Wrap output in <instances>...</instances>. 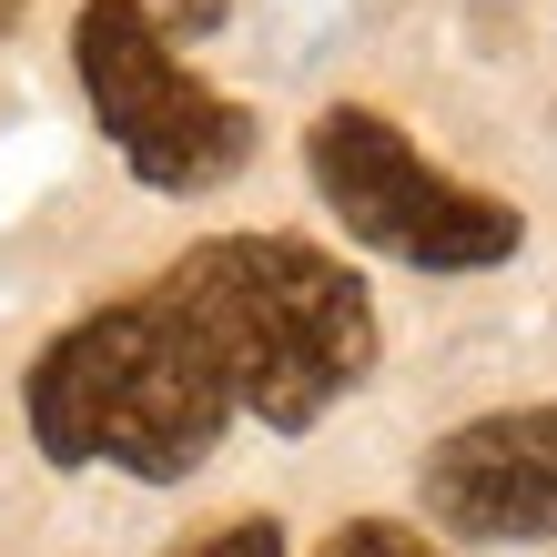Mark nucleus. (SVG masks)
<instances>
[{
	"mask_svg": "<svg viewBox=\"0 0 557 557\" xmlns=\"http://www.w3.org/2000/svg\"><path fill=\"white\" fill-rule=\"evenodd\" d=\"M425 507L456 537L486 547H537L557 537V406L476 416L425 456Z\"/></svg>",
	"mask_w": 557,
	"mask_h": 557,
	"instance_id": "39448f33",
	"label": "nucleus"
},
{
	"mask_svg": "<svg viewBox=\"0 0 557 557\" xmlns=\"http://www.w3.org/2000/svg\"><path fill=\"white\" fill-rule=\"evenodd\" d=\"M21 11H30V0H0V41H11V21H21Z\"/></svg>",
	"mask_w": 557,
	"mask_h": 557,
	"instance_id": "1a4fd4ad",
	"label": "nucleus"
},
{
	"mask_svg": "<svg viewBox=\"0 0 557 557\" xmlns=\"http://www.w3.org/2000/svg\"><path fill=\"white\" fill-rule=\"evenodd\" d=\"M173 557H284V528L274 517H234V528H213V537H183Z\"/></svg>",
	"mask_w": 557,
	"mask_h": 557,
	"instance_id": "0eeeda50",
	"label": "nucleus"
},
{
	"mask_svg": "<svg viewBox=\"0 0 557 557\" xmlns=\"http://www.w3.org/2000/svg\"><path fill=\"white\" fill-rule=\"evenodd\" d=\"M223 0H162V30H213Z\"/></svg>",
	"mask_w": 557,
	"mask_h": 557,
	"instance_id": "6e6552de",
	"label": "nucleus"
},
{
	"mask_svg": "<svg viewBox=\"0 0 557 557\" xmlns=\"http://www.w3.org/2000/svg\"><path fill=\"white\" fill-rule=\"evenodd\" d=\"M305 162H314V193L335 203L345 234L396 253V264H416V274H486V264H507V253L528 244L517 203H497V193H476V183H446L436 162L366 102L324 112L305 133Z\"/></svg>",
	"mask_w": 557,
	"mask_h": 557,
	"instance_id": "20e7f679",
	"label": "nucleus"
},
{
	"mask_svg": "<svg viewBox=\"0 0 557 557\" xmlns=\"http://www.w3.org/2000/svg\"><path fill=\"white\" fill-rule=\"evenodd\" d=\"M162 284L193 305V324H203L213 355L234 366V396L264 416L274 436L324 425L375 375V305H366V284H355L335 253L294 244V234L193 244Z\"/></svg>",
	"mask_w": 557,
	"mask_h": 557,
	"instance_id": "f03ea898",
	"label": "nucleus"
},
{
	"mask_svg": "<svg viewBox=\"0 0 557 557\" xmlns=\"http://www.w3.org/2000/svg\"><path fill=\"white\" fill-rule=\"evenodd\" d=\"M324 557H436V537L385 528V517H355V528H335V537H324Z\"/></svg>",
	"mask_w": 557,
	"mask_h": 557,
	"instance_id": "423d86ee",
	"label": "nucleus"
},
{
	"mask_svg": "<svg viewBox=\"0 0 557 557\" xmlns=\"http://www.w3.org/2000/svg\"><path fill=\"white\" fill-rule=\"evenodd\" d=\"M234 406H244L234 366L213 355V335L193 324V305L173 284L82 314L72 335H51L41 366L21 375L30 446H41L51 467H122L143 486L193 476L223 446V416Z\"/></svg>",
	"mask_w": 557,
	"mask_h": 557,
	"instance_id": "f257e3e1",
	"label": "nucleus"
},
{
	"mask_svg": "<svg viewBox=\"0 0 557 557\" xmlns=\"http://www.w3.org/2000/svg\"><path fill=\"white\" fill-rule=\"evenodd\" d=\"M72 61H82L91 122L112 133V152L133 162L152 193H213L223 173H244L253 112L183 72L162 11H143V0H82Z\"/></svg>",
	"mask_w": 557,
	"mask_h": 557,
	"instance_id": "7ed1b4c3",
	"label": "nucleus"
}]
</instances>
